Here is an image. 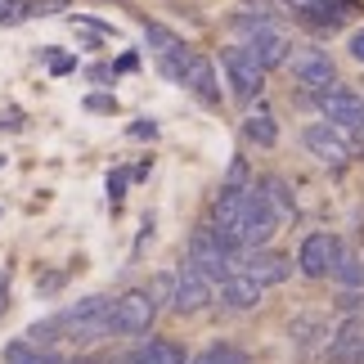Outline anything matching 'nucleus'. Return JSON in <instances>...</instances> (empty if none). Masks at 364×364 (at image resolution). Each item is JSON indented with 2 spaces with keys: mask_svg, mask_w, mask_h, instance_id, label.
<instances>
[{
  "mask_svg": "<svg viewBox=\"0 0 364 364\" xmlns=\"http://www.w3.org/2000/svg\"><path fill=\"white\" fill-rule=\"evenodd\" d=\"M333 274H338L342 284L360 288V284H364V261L355 257V252H346V247H342V257H338V265H333Z\"/></svg>",
  "mask_w": 364,
  "mask_h": 364,
  "instance_id": "20",
  "label": "nucleus"
},
{
  "mask_svg": "<svg viewBox=\"0 0 364 364\" xmlns=\"http://www.w3.org/2000/svg\"><path fill=\"white\" fill-rule=\"evenodd\" d=\"M122 189H126V176H113V180H108V193H113V203L122 198Z\"/></svg>",
  "mask_w": 364,
  "mask_h": 364,
  "instance_id": "29",
  "label": "nucleus"
},
{
  "mask_svg": "<svg viewBox=\"0 0 364 364\" xmlns=\"http://www.w3.org/2000/svg\"><path fill=\"white\" fill-rule=\"evenodd\" d=\"M77 59H68V54H59V59H50V73H73Z\"/></svg>",
  "mask_w": 364,
  "mask_h": 364,
  "instance_id": "27",
  "label": "nucleus"
},
{
  "mask_svg": "<svg viewBox=\"0 0 364 364\" xmlns=\"http://www.w3.org/2000/svg\"><path fill=\"white\" fill-rule=\"evenodd\" d=\"M288 41L279 36V32H270V27H261V32H252V41H247V54L257 59L261 68H279V63H288Z\"/></svg>",
  "mask_w": 364,
  "mask_h": 364,
  "instance_id": "14",
  "label": "nucleus"
},
{
  "mask_svg": "<svg viewBox=\"0 0 364 364\" xmlns=\"http://www.w3.org/2000/svg\"><path fill=\"white\" fill-rule=\"evenodd\" d=\"M189 364H247V355L239 351V346H220L216 342V346H207L203 355H193Z\"/></svg>",
  "mask_w": 364,
  "mask_h": 364,
  "instance_id": "22",
  "label": "nucleus"
},
{
  "mask_svg": "<svg viewBox=\"0 0 364 364\" xmlns=\"http://www.w3.org/2000/svg\"><path fill=\"white\" fill-rule=\"evenodd\" d=\"M5 364H63V360L54 351H46V346H32L27 338H18L5 346Z\"/></svg>",
  "mask_w": 364,
  "mask_h": 364,
  "instance_id": "17",
  "label": "nucleus"
},
{
  "mask_svg": "<svg viewBox=\"0 0 364 364\" xmlns=\"http://www.w3.org/2000/svg\"><path fill=\"white\" fill-rule=\"evenodd\" d=\"M220 63H225V77L239 100H257V95L265 90V68L247 54V46H230L225 54H220Z\"/></svg>",
  "mask_w": 364,
  "mask_h": 364,
  "instance_id": "6",
  "label": "nucleus"
},
{
  "mask_svg": "<svg viewBox=\"0 0 364 364\" xmlns=\"http://www.w3.org/2000/svg\"><path fill=\"white\" fill-rule=\"evenodd\" d=\"M301 144H306V153H311V158L328 162V166H342L346 158H351V139H346L338 126H328V122H311V126L301 131Z\"/></svg>",
  "mask_w": 364,
  "mask_h": 364,
  "instance_id": "9",
  "label": "nucleus"
},
{
  "mask_svg": "<svg viewBox=\"0 0 364 364\" xmlns=\"http://www.w3.org/2000/svg\"><path fill=\"white\" fill-rule=\"evenodd\" d=\"M220 301H225L230 311H252V306L261 301V284H252V279L239 270V274H230L225 284H220Z\"/></svg>",
  "mask_w": 364,
  "mask_h": 364,
  "instance_id": "15",
  "label": "nucleus"
},
{
  "mask_svg": "<svg viewBox=\"0 0 364 364\" xmlns=\"http://www.w3.org/2000/svg\"><path fill=\"white\" fill-rule=\"evenodd\" d=\"M338 257H342L338 234H306L301 247H297V265H301L306 279H328Z\"/></svg>",
  "mask_w": 364,
  "mask_h": 364,
  "instance_id": "7",
  "label": "nucleus"
},
{
  "mask_svg": "<svg viewBox=\"0 0 364 364\" xmlns=\"http://www.w3.org/2000/svg\"><path fill=\"white\" fill-rule=\"evenodd\" d=\"M86 108H90V113H113V100H104V95H90V100H86Z\"/></svg>",
  "mask_w": 364,
  "mask_h": 364,
  "instance_id": "25",
  "label": "nucleus"
},
{
  "mask_svg": "<svg viewBox=\"0 0 364 364\" xmlns=\"http://www.w3.org/2000/svg\"><path fill=\"white\" fill-rule=\"evenodd\" d=\"M239 257H243V252L220 239L216 225L193 230V239H189V265H198L207 279H220V284H225L230 274H239Z\"/></svg>",
  "mask_w": 364,
  "mask_h": 364,
  "instance_id": "2",
  "label": "nucleus"
},
{
  "mask_svg": "<svg viewBox=\"0 0 364 364\" xmlns=\"http://www.w3.org/2000/svg\"><path fill=\"white\" fill-rule=\"evenodd\" d=\"M180 81L198 95L203 104H216L220 100V86H216V68H212V59L207 54H189L185 59V73H180Z\"/></svg>",
  "mask_w": 364,
  "mask_h": 364,
  "instance_id": "13",
  "label": "nucleus"
},
{
  "mask_svg": "<svg viewBox=\"0 0 364 364\" xmlns=\"http://www.w3.org/2000/svg\"><path fill=\"white\" fill-rule=\"evenodd\" d=\"M279 5H288L292 14H311V18L319 14V0H279Z\"/></svg>",
  "mask_w": 364,
  "mask_h": 364,
  "instance_id": "24",
  "label": "nucleus"
},
{
  "mask_svg": "<svg viewBox=\"0 0 364 364\" xmlns=\"http://www.w3.org/2000/svg\"><path fill=\"white\" fill-rule=\"evenodd\" d=\"M243 135L252 139V144H261V149H274V139H279V126H274V117L265 113V108H257L247 122H243Z\"/></svg>",
  "mask_w": 364,
  "mask_h": 364,
  "instance_id": "18",
  "label": "nucleus"
},
{
  "mask_svg": "<svg viewBox=\"0 0 364 364\" xmlns=\"http://www.w3.org/2000/svg\"><path fill=\"white\" fill-rule=\"evenodd\" d=\"M288 68H292V77H297L301 86H311V90H328L333 77H338L328 50H319V46H292L288 50Z\"/></svg>",
  "mask_w": 364,
  "mask_h": 364,
  "instance_id": "5",
  "label": "nucleus"
},
{
  "mask_svg": "<svg viewBox=\"0 0 364 364\" xmlns=\"http://www.w3.org/2000/svg\"><path fill=\"white\" fill-rule=\"evenodd\" d=\"M315 333H328V324H324L319 315H301V319H292V338H297V346H301V351H311Z\"/></svg>",
  "mask_w": 364,
  "mask_h": 364,
  "instance_id": "21",
  "label": "nucleus"
},
{
  "mask_svg": "<svg viewBox=\"0 0 364 364\" xmlns=\"http://www.w3.org/2000/svg\"><path fill=\"white\" fill-rule=\"evenodd\" d=\"M131 364H189V360H185V351H180L176 342H149L144 351H135Z\"/></svg>",
  "mask_w": 364,
  "mask_h": 364,
  "instance_id": "19",
  "label": "nucleus"
},
{
  "mask_svg": "<svg viewBox=\"0 0 364 364\" xmlns=\"http://www.w3.org/2000/svg\"><path fill=\"white\" fill-rule=\"evenodd\" d=\"M212 225L220 230V239L234 243L239 252H261L270 243V234L279 220L270 216V207L257 189H220V198L212 207Z\"/></svg>",
  "mask_w": 364,
  "mask_h": 364,
  "instance_id": "1",
  "label": "nucleus"
},
{
  "mask_svg": "<svg viewBox=\"0 0 364 364\" xmlns=\"http://www.w3.org/2000/svg\"><path fill=\"white\" fill-rule=\"evenodd\" d=\"M328 364H364V319H346L338 328V338H328V351H324Z\"/></svg>",
  "mask_w": 364,
  "mask_h": 364,
  "instance_id": "12",
  "label": "nucleus"
},
{
  "mask_svg": "<svg viewBox=\"0 0 364 364\" xmlns=\"http://www.w3.org/2000/svg\"><path fill=\"white\" fill-rule=\"evenodd\" d=\"M319 113L328 117V126H355V131H364V95L351 86H328V90H319Z\"/></svg>",
  "mask_w": 364,
  "mask_h": 364,
  "instance_id": "8",
  "label": "nucleus"
},
{
  "mask_svg": "<svg viewBox=\"0 0 364 364\" xmlns=\"http://www.w3.org/2000/svg\"><path fill=\"white\" fill-rule=\"evenodd\" d=\"M23 18H27V5H23V0H0V27L23 23Z\"/></svg>",
  "mask_w": 364,
  "mask_h": 364,
  "instance_id": "23",
  "label": "nucleus"
},
{
  "mask_svg": "<svg viewBox=\"0 0 364 364\" xmlns=\"http://www.w3.org/2000/svg\"><path fill=\"white\" fill-rule=\"evenodd\" d=\"M171 306H176V311L180 315H189V311H203V306L207 301H212V279H207L203 270H198V265H180V270L171 274Z\"/></svg>",
  "mask_w": 364,
  "mask_h": 364,
  "instance_id": "10",
  "label": "nucleus"
},
{
  "mask_svg": "<svg viewBox=\"0 0 364 364\" xmlns=\"http://www.w3.org/2000/svg\"><path fill=\"white\" fill-rule=\"evenodd\" d=\"M351 54H355V59H360V63H364V27H360V32H355V36H351Z\"/></svg>",
  "mask_w": 364,
  "mask_h": 364,
  "instance_id": "28",
  "label": "nucleus"
},
{
  "mask_svg": "<svg viewBox=\"0 0 364 364\" xmlns=\"http://www.w3.org/2000/svg\"><path fill=\"white\" fill-rule=\"evenodd\" d=\"M261 198H265V207H270V216L274 220H292L297 216V203H292V193H288V185L279 176H270V180H261Z\"/></svg>",
  "mask_w": 364,
  "mask_h": 364,
  "instance_id": "16",
  "label": "nucleus"
},
{
  "mask_svg": "<svg viewBox=\"0 0 364 364\" xmlns=\"http://www.w3.org/2000/svg\"><path fill=\"white\" fill-rule=\"evenodd\" d=\"M54 328H68L77 342H100V338L113 333V301L108 297H86L81 306H73V311H63L54 319Z\"/></svg>",
  "mask_w": 364,
  "mask_h": 364,
  "instance_id": "3",
  "label": "nucleus"
},
{
  "mask_svg": "<svg viewBox=\"0 0 364 364\" xmlns=\"http://www.w3.org/2000/svg\"><path fill=\"white\" fill-rule=\"evenodd\" d=\"M153 319H158V301H153V292H122L113 301V333H126V338H135V333H149Z\"/></svg>",
  "mask_w": 364,
  "mask_h": 364,
  "instance_id": "4",
  "label": "nucleus"
},
{
  "mask_svg": "<svg viewBox=\"0 0 364 364\" xmlns=\"http://www.w3.org/2000/svg\"><path fill=\"white\" fill-rule=\"evenodd\" d=\"M239 270L252 279V284H284V279L292 274V261L279 257V252H243L239 257Z\"/></svg>",
  "mask_w": 364,
  "mask_h": 364,
  "instance_id": "11",
  "label": "nucleus"
},
{
  "mask_svg": "<svg viewBox=\"0 0 364 364\" xmlns=\"http://www.w3.org/2000/svg\"><path fill=\"white\" fill-rule=\"evenodd\" d=\"M63 0H36V5H27V14H59Z\"/></svg>",
  "mask_w": 364,
  "mask_h": 364,
  "instance_id": "26",
  "label": "nucleus"
}]
</instances>
